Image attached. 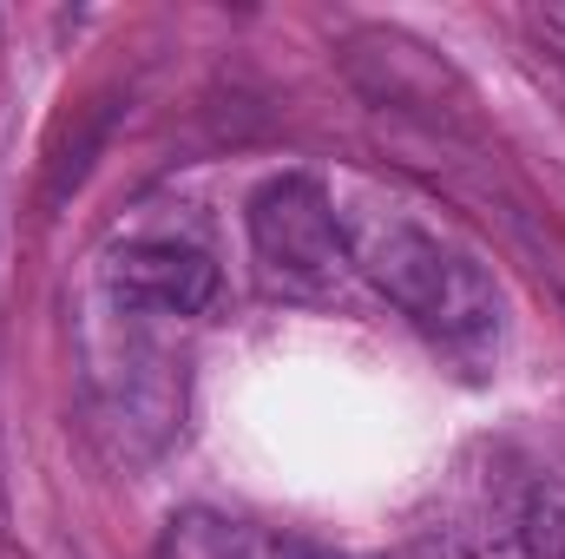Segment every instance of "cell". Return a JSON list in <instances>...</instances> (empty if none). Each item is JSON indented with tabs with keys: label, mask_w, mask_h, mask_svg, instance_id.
I'll return each instance as SVG.
<instances>
[{
	"label": "cell",
	"mask_w": 565,
	"mask_h": 559,
	"mask_svg": "<svg viewBox=\"0 0 565 559\" xmlns=\"http://www.w3.org/2000/svg\"><path fill=\"white\" fill-rule=\"evenodd\" d=\"M335 231H342V257L434 336L467 349L500 329V289L487 283V271L447 251L440 238H427L415 218L382 211V204H342Z\"/></svg>",
	"instance_id": "1"
},
{
	"label": "cell",
	"mask_w": 565,
	"mask_h": 559,
	"mask_svg": "<svg viewBox=\"0 0 565 559\" xmlns=\"http://www.w3.org/2000/svg\"><path fill=\"white\" fill-rule=\"evenodd\" d=\"M250 244L264 257V271L302 289H322L349 271L342 257V231H335V204L316 178L282 171L270 184H257L250 198Z\"/></svg>",
	"instance_id": "2"
},
{
	"label": "cell",
	"mask_w": 565,
	"mask_h": 559,
	"mask_svg": "<svg viewBox=\"0 0 565 559\" xmlns=\"http://www.w3.org/2000/svg\"><path fill=\"white\" fill-rule=\"evenodd\" d=\"M106 289L126 309H151V316H204L217 303V264L198 244L178 238H145L113 251L106 264Z\"/></svg>",
	"instance_id": "3"
},
{
	"label": "cell",
	"mask_w": 565,
	"mask_h": 559,
	"mask_svg": "<svg viewBox=\"0 0 565 559\" xmlns=\"http://www.w3.org/2000/svg\"><path fill=\"white\" fill-rule=\"evenodd\" d=\"M467 559H565V487L553 481L520 487Z\"/></svg>",
	"instance_id": "4"
},
{
	"label": "cell",
	"mask_w": 565,
	"mask_h": 559,
	"mask_svg": "<svg viewBox=\"0 0 565 559\" xmlns=\"http://www.w3.org/2000/svg\"><path fill=\"white\" fill-rule=\"evenodd\" d=\"M151 559H257V540L244 520L231 514H211V507H184L164 520Z\"/></svg>",
	"instance_id": "5"
},
{
	"label": "cell",
	"mask_w": 565,
	"mask_h": 559,
	"mask_svg": "<svg viewBox=\"0 0 565 559\" xmlns=\"http://www.w3.org/2000/svg\"><path fill=\"white\" fill-rule=\"evenodd\" d=\"M113 113H119V106H113V99H99V106L79 119V133L53 151V165H46V184H40V204H66V198L86 184V171H93V151H99V145H106V133H113Z\"/></svg>",
	"instance_id": "6"
}]
</instances>
